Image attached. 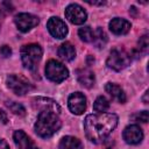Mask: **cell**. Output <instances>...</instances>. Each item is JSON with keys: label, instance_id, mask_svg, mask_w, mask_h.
Returning a JSON list of instances; mask_svg holds the SVG:
<instances>
[{"label": "cell", "instance_id": "9", "mask_svg": "<svg viewBox=\"0 0 149 149\" xmlns=\"http://www.w3.org/2000/svg\"><path fill=\"white\" fill-rule=\"evenodd\" d=\"M47 28L55 38H64L68 34V26L63 20H61L57 16H52L49 19Z\"/></svg>", "mask_w": 149, "mask_h": 149}, {"label": "cell", "instance_id": "25", "mask_svg": "<svg viewBox=\"0 0 149 149\" xmlns=\"http://www.w3.org/2000/svg\"><path fill=\"white\" fill-rule=\"evenodd\" d=\"M0 149H9V146L3 139H0Z\"/></svg>", "mask_w": 149, "mask_h": 149}, {"label": "cell", "instance_id": "5", "mask_svg": "<svg viewBox=\"0 0 149 149\" xmlns=\"http://www.w3.org/2000/svg\"><path fill=\"white\" fill-rule=\"evenodd\" d=\"M45 76L49 80L58 84L69 77V70L61 62L50 59L45 65Z\"/></svg>", "mask_w": 149, "mask_h": 149}, {"label": "cell", "instance_id": "8", "mask_svg": "<svg viewBox=\"0 0 149 149\" xmlns=\"http://www.w3.org/2000/svg\"><path fill=\"white\" fill-rule=\"evenodd\" d=\"M65 17L73 24H83L87 19V14L81 6L71 3L65 8Z\"/></svg>", "mask_w": 149, "mask_h": 149}, {"label": "cell", "instance_id": "6", "mask_svg": "<svg viewBox=\"0 0 149 149\" xmlns=\"http://www.w3.org/2000/svg\"><path fill=\"white\" fill-rule=\"evenodd\" d=\"M6 83H7V86L17 95H23L33 88L31 84L24 77L19 74H9L7 77Z\"/></svg>", "mask_w": 149, "mask_h": 149}, {"label": "cell", "instance_id": "4", "mask_svg": "<svg viewBox=\"0 0 149 149\" xmlns=\"http://www.w3.org/2000/svg\"><path fill=\"white\" fill-rule=\"evenodd\" d=\"M130 62H132V56L128 52L121 49H114L111 51L106 61V65L114 71H121L126 69Z\"/></svg>", "mask_w": 149, "mask_h": 149}, {"label": "cell", "instance_id": "16", "mask_svg": "<svg viewBox=\"0 0 149 149\" xmlns=\"http://www.w3.org/2000/svg\"><path fill=\"white\" fill-rule=\"evenodd\" d=\"M58 56L62 59L70 62L76 57V49L70 42H64L58 48Z\"/></svg>", "mask_w": 149, "mask_h": 149}, {"label": "cell", "instance_id": "20", "mask_svg": "<svg viewBox=\"0 0 149 149\" xmlns=\"http://www.w3.org/2000/svg\"><path fill=\"white\" fill-rule=\"evenodd\" d=\"M78 35H79L80 40L84 41V42H87V43L93 42V35H94V31H93V30L91 29V27H88V26L80 28V29L78 30Z\"/></svg>", "mask_w": 149, "mask_h": 149}, {"label": "cell", "instance_id": "7", "mask_svg": "<svg viewBox=\"0 0 149 149\" xmlns=\"http://www.w3.org/2000/svg\"><path fill=\"white\" fill-rule=\"evenodd\" d=\"M38 17L29 14V13H20L15 16L14 22L17 27V29L22 33H27L30 29H33L34 27H36L38 24Z\"/></svg>", "mask_w": 149, "mask_h": 149}, {"label": "cell", "instance_id": "2", "mask_svg": "<svg viewBox=\"0 0 149 149\" xmlns=\"http://www.w3.org/2000/svg\"><path fill=\"white\" fill-rule=\"evenodd\" d=\"M61 126L62 121L58 114L55 113L52 109L44 108L38 113L34 128L38 136L43 139H49L59 130Z\"/></svg>", "mask_w": 149, "mask_h": 149}, {"label": "cell", "instance_id": "12", "mask_svg": "<svg viewBox=\"0 0 149 149\" xmlns=\"http://www.w3.org/2000/svg\"><path fill=\"white\" fill-rule=\"evenodd\" d=\"M13 140L17 149H38L23 130H15L13 134Z\"/></svg>", "mask_w": 149, "mask_h": 149}, {"label": "cell", "instance_id": "15", "mask_svg": "<svg viewBox=\"0 0 149 149\" xmlns=\"http://www.w3.org/2000/svg\"><path fill=\"white\" fill-rule=\"evenodd\" d=\"M77 79H78L80 85H83L87 88L92 87L94 85V81H95L94 73L90 69H79L77 71Z\"/></svg>", "mask_w": 149, "mask_h": 149}, {"label": "cell", "instance_id": "19", "mask_svg": "<svg viewBox=\"0 0 149 149\" xmlns=\"http://www.w3.org/2000/svg\"><path fill=\"white\" fill-rule=\"evenodd\" d=\"M93 108H94L95 112L105 113V112L109 108V101H108L105 97L100 95V97H98V98L95 99V101H94V104H93Z\"/></svg>", "mask_w": 149, "mask_h": 149}, {"label": "cell", "instance_id": "13", "mask_svg": "<svg viewBox=\"0 0 149 149\" xmlns=\"http://www.w3.org/2000/svg\"><path fill=\"white\" fill-rule=\"evenodd\" d=\"M108 26H109V30L113 34H115V35H125L132 28L130 22L127 21V20H125V19H121V17H114V19H112Z\"/></svg>", "mask_w": 149, "mask_h": 149}, {"label": "cell", "instance_id": "27", "mask_svg": "<svg viewBox=\"0 0 149 149\" xmlns=\"http://www.w3.org/2000/svg\"><path fill=\"white\" fill-rule=\"evenodd\" d=\"M143 101H144V104H148V91H146V93L143 95Z\"/></svg>", "mask_w": 149, "mask_h": 149}, {"label": "cell", "instance_id": "14", "mask_svg": "<svg viewBox=\"0 0 149 149\" xmlns=\"http://www.w3.org/2000/svg\"><path fill=\"white\" fill-rule=\"evenodd\" d=\"M105 91H106L114 100H116V101L120 102V104H123V102H126V100H127V97H126L125 91H123L119 85H116V84H114V83H107V84L105 85Z\"/></svg>", "mask_w": 149, "mask_h": 149}, {"label": "cell", "instance_id": "1", "mask_svg": "<svg viewBox=\"0 0 149 149\" xmlns=\"http://www.w3.org/2000/svg\"><path fill=\"white\" fill-rule=\"evenodd\" d=\"M119 118L114 113L88 114L84 120L86 137L94 143L102 142L118 126Z\"/></svg>", "mask_w": 149, "mask_h": 149}, {"label": "cell", "instance_id": "10", "mask_svg": "<svg viewBox=\"0 0 149 149\" xmlns=\"http://www.w3.org/2000/svg\"><path fill=\"white\" fill-rule=\"evenodd\" d=\"M68 105H69V109L73 114L80 115L86 109V98L81 92L71 93L68 100Z\"/></svg>", "mask_w": 149, "mask_h": 149}, {"label": "cell", "instance_id": "17", "mask_svg": "<svg viewBox=\"0 0 149 149\" xmlns=\"http://www.w3.org/2000/svg\"><path fill=\"white\" fill-rule=\"evenodd\" d=\"M59 149H83V143L74 136H64L59 142Z\"/></svg>", "mask_w": 149, "mask_h": 149}, {"label": "cell", "instance_id": "22", "mask_svg": "<svg viewBox=\"0 0 149 149\" xmlns=\"http://www.w3.org/2000/svg\"><path fill=\"white\" fill-rule=\"evenodd\" d=\"M148 47H149V42H148V35H143L142 37H140V41H139V47H137V50H139V55H144L147 54L148 51Z\"/></svg>", "mask_w": 149, "mask_h": 149}, {"label": "cell", "instance_id": "26", "mask_svg": "<svg viewBox=\"0 0 149 149\" xmlns=\"http://www.w3.org/2000/svg\"><path fill=\"white\" fill-rule=\"evenodd\" d=\"M0 121H2L3 123L7 122V116H6V114H5L3 111H0Z\"/></svg>", "mask_w": 149, "mask_h": 149}, {"label": "cell", "instance_id": "28", "mask_svg": "<svg viewBox=\"0 0 149 149\" xmlns=\"http://www.w3.org/2000/svg\"><path fill=\"white\" fill-rule=\"evenodd\" d=\"M2 17H3V14H2V12L0 10V27H1V23H2Z\"/></svg>", "mask_w": 149, "mask_h": 149}, {"label": "cell", "instance_id": "21", "mask_svg": "<svg viewBox=\"0 0 149 149\" xmlns=\"http://www.w3.org/2000/svg\"><path fill=\"white\" fill-rule=\"evenodd\" d=\"M6 105H7V107H8L14 114H16V115L23 116V115L26 114L24 107H23L21 104H19V102H15V101H7Z\"/></svg>", "mask_w": 149, "mask_h": 149}, {"label": "cell", "instance_id": "11", "mask_svg": "<svg viewBox=\"0 0 149 149\" xmlns=\"http://www.w3.org/2000/svg\"><path fill=\"white\" fill-rule=\"evenodd\" d=\"M123 140L128 144H137L143 139V132L137 125H130L127 126L122 133Z\"/></svg>", "mask_w": 149, "mask_h": 149}, {"label": "cell", "instance_id": "24", "mask_svg": "<svg viewBox=\"0 0 149 149\" xmlns=\"http://www.w3.org/2000/svg\"><path fill=\"white\" fill-rule=\"evenodd\" d=\"M0 54H1L3 57H9V56L12 55V50H10V48H9L8 45H2V47L0 48Z\"/></svg>", "mask_w": 149, "mask_h": 149}, {"label": "cell", "instance_id": "3", "mask_svg": "<svg viewBox=\"0 0 149 149\" xmlns=\"http://www.w3.org/2000/svg\"><path fill=\"white\" fill-rule=\"evenodd\" d=\"M43 50L40 44L30 43L26 44L21 49V61L26 69L29 71H35L42 58Z\"/></svg>", "mask_w": 149, "mask_h": 149}, {"label": "cell", "instance_id": "18", "mask_svg": "<svg viewBox=\"0 0 149 149\" xmlns=\"http://www.w3.org/2000/svg\"><path fill=\"white\" fill-rule=\"evenodd\" d=\"M93 31H94V35H93V42L92 43H94V45L97 48H99V49L104 48L105 44L107 43V35H106V33L100 27H98Z\"/></svg>", "mask_w": 149, "mask_h": 149}, {"label": "cell", "instance_id": "23", "mask_svg": "<svg viewBox=\"0 0 149 149\" xmlns=\"http://www.w3.org/2000/svg\"><path fill=\"white\" fill-rule=\"evenodd\" d=\"M132 118H133L134 121H141V122L146 123V122H148V111L139 112V113L134 114Z\"/></svg>", "mask_w": 149, "mask_h": 149}]
</instances>
